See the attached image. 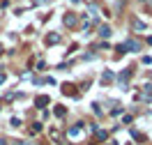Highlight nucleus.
<instances>
[{
    "instance_id": "obj_1",
    "label": "nucleus",
    "mask_w": 152,
    "mask_h": 145,
    "mask_svg": "<svg viewBox=\"0 0 152 145\" xmlns=\"http://www.w3.org/2000/svg\"><path fill=\"white\" fill-rule=\"evenodd\" d=\"M99 35H102V37H111V28H108V26H102V28H99Z\"/></svg>"
}]
</instances>
